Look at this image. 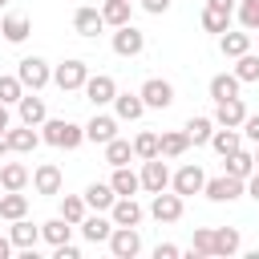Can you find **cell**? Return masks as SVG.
Returning a JSON list of instances; mask_svg holds the SVG:
<instances>
[{"label":"cell","instance_id":"1","mask_svg":"<svg viewBox=\"0 0 259 259\" xmlns=\"http://www.w3.org/2000/svg\"><path fill=\"white\" fill-rule=\"evenodd\" d=\"M40 130H45L40 138H45L49 146H57V150H77V146L85 142V125H77V121H65V117H49Z\"/></svg>","mask_w":259,"mask_h":259},{"label":"cell","instance_id":"2","mask_svg":"<svg viewBox=\"0 0 259 259\" xmlns=\"http://www.w3.org/2000/svg\"><path fill=\"white\" fill-rule=\"evenodd\" d=\"M243 190H247V178H235V174H219V178H206V186H202V194H206L210 202H235Z\"/></svg>","mask_w":259,"mask_h":259},{"label":"cell","instance_id":"3","mask_svg":"<svg viewBox=\"0 0 259 259\" xmlns=\"http://www.w3.org/2000/svg\"><path fill=\"white\" fill-rule=\"evenodd\" d=\"M53 81H57V89H61V93L85 89V81H89V65H85V61H65V65H57V69H53Z\"/></svg>","mask_w":259,"mask_h":259},{"label":"cell","instance_id":"4","mask_svg":"<svg viewBox=\"0 0 259 259\" xmlns=\"http://www.w3.org/2000/svg\"><path fill=\"white\" fill-rule=\"evenodd\" d=\"M16 77L24 81V89H45V85L53 81V69H49V61H40V57H24V61L16 65Z\"/></svg>","mask_w":259,"mask_h":259},{"label":"cell","instance_id":"5","mask_svg":"<svg viewBox=\"0 0 259 259\" xmlns=\"http://www.w3.org/2000/svg\"><path fill=\"white\" fill-rule=\"evenodd\" d=\"M142 101H146V109H170L174 105V85L162 81V77H150L142 85Z\"/></svg>","mask_w":259,"mask_h":259},{"label":"cell","instance_id":"6","mask_svg":"<svg viewBox=\"0 0 259 259\" xmlns=\"http://www.w3.org/2000/svg\"><path fill=\"white\" fill-rule=\"evenodd\" d=\"M109 251H113L117 259H134V255L142 251V235H138V227H113V235H109Z\"/></svg>","mask_w":259,"mask_h":259},{"label":"cell","instance_id":"7","mask_svg":"<svg viewBox=\"0 0 259 259\" xmlns=\"http://www.w3.org/2000/svg\"><path fill=\"white\" fill-rule=\"evenodd\" d=\"M166 186H170V170H166L162 154H158V158H146V162H142V190L158 194V190H166Z\"/></svg>","mask_w":259,"mask_h":259},{"label":"cell","instance_id":"8","mask_svg":"<svg viewBox=\"0 0 259 259\" xmlns=\"http://www.w3.org/2000/svg\"><path fill=\"white\" fill-rule=\"evenodd\" d=\"M150 214H154L158 223H178V219H182V194H178V190H174V194L158 190L154 202H150Z\"/></svg>","mask_w":259,"mask_h":259},{"label":"cell","instance_id":"9","mask_svg":"<svg viewBox=\"0 0 259 259\" xmlns=\"http://www.w3.org/2000/svg\"><path fill=\"white\" fill-rule=\"evenodd\" d=\"M243 121H247V105H243V97L214 101V125H231V130H239Z\"/></svg>","mask_w":259,"mask_h":259},{"label":"cell","instance_id":"10","mask_svg":"<svg viewBox=\"0 0 259 259\" xmlns=\"http://www.w3.org/2000/svg\"><path fill=\"white\" fill-rule=\"evenodd\" d=\"M170 182H174V190L186 198V194H202V186H206V174H202V166L186 162V166H182V170H178Z\"/></svg>","mask_w":259,"mask_h":259},{"label":"cell","instance_id":"11","mask_svg":"<svg viewBox=\"0 0 259 259\" xmlns=\"http://www.w3.org/2000/svg\"><path fill=\"white\" fill-rule=\"evenodd\" d=\"M142 49H146V36H142L134 24H121V28L113 32V53H117V57H138Z\"/></svg>","mask_w":259,"mask_h":259},{"label":"cell","instance_id":"12","mask_svg":"<svg viewBox=\"0 0 259 259\" xmlns=\"http://www.w3.org/2000/svg\"><path fill=\"white\" fill-rule=\"evenodd\" d=\"M109 219H113V227H138L142 223V206L134 202V194H117V202L109 206Z\"/></svg>","mask_w":259,"mask_h":259},{"label":"cell","instance_id":"13","mask_svg":"<svg viewBox=\"0 0 259 259\" xmlns=\"http://www.w3.org/2000/svg\"><path fill=\"white\" fill-rule=\"evenodd\" d=\"M85 97H89L93 105H113V97H117V85H113V77H105V73L89 77V81H85Z\"/></svg>","mask_w":259,"mask_h":259},{"label":"cell","instance_id":"14","mask_svg":"<svg viewBox=\"0 0 259 259\" xmlns=\"http://www.w3.org/2000/svg\"><path fill=\"white\" fill-rule=\"evenodd\" d=\"M117 138V117H109V113H97L89 125H85V142H93V146H105V142H113Z\"/></svg>","mask_w":259,"mask_h":259},{"label":"cell","instance_id":"15","mask_svg":"<svg viewBox=\"0 0 259 259\" xmlns=\"http://www.w3.org/2000/svg\"><path fill=\"white\" fill-rule=\"evenodd\" d=\"M142 113H146L142 93H117V97H113V117H117V121H138Z\"/></svg>","mask_w":259,"mask_h":259},{"label":"cell","instance_id":"16","mask_svg":"<svg viewBox=\"0 0 259 259\" xmlns=\"http://www.w3.org/2000/svg\"><path fill=\"white\" fill-rule=\"evenodd\" d=\"M16 109H20V121H24V125H45V121H49V109H45V101L36 97V89L24 93V97L16 101Z\"/></svg>","mask_w":259,"mask_h":259},{"label":"cell","instance_id":"17","mask_svg":"<svg viewBox=\"0 0 259 259\" xmlns=\"http://www.w3.org/2000/svg\"><path fill=\"white\" fill-rule=\"evenodd\" d=\"M40 142H45V138L36 134V125H24V121H20V130H8V146H12V154H32Z\"/></svg>","mask_w":259,"mask_h":259},{"label":"cell","instance_id":"18","mask_svg":"<svg viewBox=\"0 0 259 259\" xmlns=\"http://www.w3.org/2000/svg\"><path fill=\"white\" fill-rule=\"evenodd\" d=\"M81 235H85L89 243H109L113 219H101V210H97V214H85V219H81Z\"/></svg>","mask_w":259,"mask_h":259},{"label":"cell","instance_id":"19","mask_svg":"<svg viewBox=\"0 0 259 259\" xmlns=\"http://www.w3.org/2000/svg\"><path fill=\"white\" fill-rule=\"evenodd\" d=\"M73 28H77L81 36H97V32L105 28L101 8H77V12H73Z\"/></svg>","mask_w":259,"mask_h":259},{"label":"cell","instance_id":"20","mask_svg":"<svg viewBox=\"0 0 259 259\" xmlns=\"http://www.w3.org/2000/svg\"><path fill=\"white\" fill-rule=\"evenodd\" d=\"M85 202H89L93 210H109V206L117 202L113 182H89V186H85Z\"/></svg>","mask_w":259,"mask_h":259},{"label":"cell","instance_id":"21","mask_svg":"<svg viewBox=\"0 0 259 259\" xmlns=\"http://www.w3.org/2000/svg\"><path fill=\"white\" fill-rule=\"evenodd\" d=\"M8 239H12V247H20V251H32V247H36V239H40V227H32L28 219H12V231H8Z\"/></svg>","mask_w":259,"mask_h":259},{"label":"cell","instance_id":"22","mask_svg":"<svg viewBox=\"0 0 259 259\" xmlns=\"http://www.w3.org/2000/svg\"><path fill=\"white\" fill-rule=\"evenodd\" d=\"M32 186H36V194H61V170H57L53 162L36 166V174H32Z\"/></svg>","mask_w":259,"mask_h":259},{"label":"cell","instance_id":"23","mask_svg":"<svg viewBox=\"0 0 259 259\" xmlns=\"http://www.w3.org/2000/svg\"><path fill=\"white\" fill-rule=\"evenodd\" d=\"M28 214V194H20V190H4L0 194V219H24Z\"/></svg>","mask_w":259,"mask_h":259},{"label":"cell","instance_id":"24","mask_svg":"<svg viewBox=\"0 0 259 259\" xmlns=\"http://www.w3.org/2000/svg\"><path fill=\"white\" fill-rule=\"evenodd\" d=\"M239 77L235 73H214L210 77V101H227V97H239Z\"/></svg>","mask_w":259,"mask_h":259},{"label":"cell","instance_id":"25","mask_svg":"<svg viewBox=\"0 0 259 259\" xmlns=\"http://www.w3.org/2000/svg\"><path fill=\"white\" fill-rule=\"evenodd\" d=\"M210 146H214V154H219V158H227V154H235V150L243 146V138H239V130H231V125H219V130L210 134Z\"/></svg>","mask_w":259,"mask_h":259},{"label":"cell","instance_id":"26","mask_svg":"<svg viewBox=\"0 0 259 259\" xmlns=\"http://www.w3.org/2000/svg\"><path fill=\"white\" fill-rule=\"evenodd\" d=\"M202 28H206V32H219V36H223V32L231 28V8L206 4V8H202Z\"/></svg>","mask_w":259,"mask_h":259},{"label":"cell","instance_id":"27","mask_svg":"<svg viewBox=\"0 0 259 259\" xmlns=\"http://www.w3.org/2000/svg\"><path fill=\"white\" fill-rule=\"evenodd\" d=\"M28 32H32L28 16H4V20H0V36H4L8 45H20V40H24Z\"/></svg>","mask_w":259,"mask_h":259},{"label":"cell","instance_id":"28","mask_svg":"<svg viewBox=\"0 0 259 259\" xmlns=\"http://www.w3.org/2000/svg\"><path fill=\"white\" fill-rule=\"evenodd\" d=\"M219 49H223V57H243V53H251V32H223L219 36Z\"/></svg>","mask_w":259,"mask_h":259},{"label":"cell","instance_id":"29","mask_svg":"<svg viewBox=\"0 0 259 259\" xmlns=\"http://www.w3.org/2000/svg\"><path fill=\"white\" fill-rule=\"evenodd\" d=\"M223 162H227V174H235V178H251V174H255V154H247L243 146H239L235 154H227Z\"/></svg>","mask_w":259,"mask_h":259},{"label":"cell","instance_id":"30","mask_svg":"<svg viewBox=\"0 0 259 259\" xmlns=\"http://www.w3.org/2000/svg\"><path fill=\"white\" fill-rule=\"evenodd\" d=\"M130 158H138V154H134V142H125V138L105 142V162H109V166H130Z\"/></svg>","mask_w":259,"mask_h":259},{"label":"cell","instance_id":"31","mask_svg":"<svg viewBox=\"0 0 259 259\" xmlns=\"http://www.w3.org/2000/svg\"><path fill=\"white\" fill-rule=\"evenodd\" d=\"M109 182H113L117 194H138L142 190V174H134L130 166H113V178Z\"/></svg>","mask_w":259,"mask_h":259},{"label":"cell","instance_id":"32","mask_svg":"<svg viewBox=\"0 0 259 259\" xmlns=\"http://www.w3.org/2000/svg\"><path fill=\"white\" fill-rule=\"evenodd\" d=\"M69 235H73V223H69V219H49V223H40V239H49L53 247L69 243Z\"/></svg>","mask_w":259,"mask_h":259},{"label":"cell","instance_id":"33","mask_svg":"<svg viewBox=\"0 0 259 259\" xmlns=\"http://www.w3.org/2000/svg\"><path fill=\"white\" fill-rule=\"evenodd\" d=\"M210 134H214V117H190V121H186V138H190V146H206Z\"/></svg>","mask_w":259,"mask_h":259},{"label":"cell","instance_id":"34","mask_svg":"<svg viewBox=\"0 0 259 259\" xmlns=\"http://www.w3.org/2000/svg\"><path fill=\"white\" fill-rule=\"evenodd\" d=\"M186 150H190L186 130H170V134H162V158H182Z\"/></svg>","mask_w":259,"mask_h":259},{"label":"cell","instance_id":"35","mask_svg":"<svg viewBox=\"0 0 259 259\" xmlns=\"http://www.w3.org/2000/svg\"><path fill=\"white\" fill-rule=\"evenodd\" d=\"M0 182H4V190H24L28 186V170L20 162H4L0 166Z\"/></svg>","mask_w":259,"mask_h":259},{"label":"cell","instance_id":"36","mask_svg":"<svg viewBox=\"0 0 259 259\" xmlns=\"http://www.w3.org/2000/svg\"><path fill=\"white\" fill-rule=\"evenodd\" d=\"M85 210H89V202H85V194H65V198H61V219H69L73 227H81V219H85Z\"/></svg>","mask_w":259,"mask_h":259},{"label":"cell","instance_id":"37","mask_svg":"<svg viewBox=\"0 0 259 259\" xmlns=\"http://www.w3.org/2000/svg\"><path fill=\"white\" fill-rule=\"evenodd\" d=\"M239 247H243L239 227H219V231H214V255H235Z\"/></svg>","mask_w":259,"mask_h":259},{"label":"cell","instance_id":"38","mask_svg":"<svg viewBox=\"0 0 259 259\" xmlns=\"http://www.w3.org/2000/svg\"><path fill=\"white\" fill-rule=\"evenodd\" d=\"M130 4H134V0H105V4H101V16H105V24H113V28L130 24Z\"/></svg>","mask_w":259,"mask_h":259},{"label":"cell","instance_id":"39","mask_svg":"<svg viewBox=\"0 0 259 259\" xmlns=\"http://www.w3.org/2000/svg\"><path fill=\"white\" fill-rule=\"evenodd\" d=\"M134 154H138L142 162H146V158H158V154H162V134H150V130L138 134V138H134Z\"/></svg>","mask_w":259,"mask_h":259},{"label":"cell","instance_id":"40","mask_svg":"<svg viewBox=\"0 0 259 259\" xmlns=\"http://www.w3.org/2000/svg\"><path fill=\"white\" fill-rule=\"evenodd\" d=\"M20 97H24V81L16 73H0V101L4 105H16Z\"/></svg>","mask_w":259,"mask_h":259},{"label":"cell","instance_id":"41","mask_svg":"<svg viewBox=\"0 0 259 259\" xmlns=\"http://www.w3.org/2000/svg\"><path fill=\"white\" fill-rule=\"evenodd\" d=\"M235 77H239V81H259V53L235 57Z\"/></svg>","mask_w":259,"mask_h":259},{"label":"cell","instance_id":"42","mask_svg":"<svg viewBox=\"0 0 259 259\" xmlns=\"http://www.w3.org/2000/svg\"><path fill=\"white\" fill-rule=\"evenodd\" d=\"M190 255H214V231H210V227H194Z\"/></svg>","mask_w":259,"mask_h":259},{"label":"cell","instance_id":"43","mask_svg":"<svg viewBox=\"0 0 259 259\" xmlns=\"http://www.w3.org/2000/svg\"><path fill=\"white\" fill-rule=\"evenodd\" d=\"M239 20L247 32H259V0H243L239 4Z\"/></svg>","mask_w":259,"mask_h":259},{"label":"cell","instance_id":"44","mask_svg":"<svg viewBox=\"0 0 259 259\" xmlns=\"http://www.w3.org/2000/svg\"><path fill=\"white\" fill-rule=\"evenodd\" d=\"M243 134H247V142H255V146H259V113H255V117L247 113V121H243Z\"/></svg>","mask_w":259,"mask_h":259},{"label":"cell","instance_id":"45","mask_svg":"<svg viewBox=\"0 0 259 259\" xmlns=\"http://www.w3.org/2000/svg\"><path fill=\"white\" fill-rule=\"evenodd\" d=\"M178 255H182V251H178L174 243H158V247H154V259H178Z\"/></svg>","mask_w":259,"mask_h":259},{"label":"cell","instance_id":"46","mask_svg":"<svg viewBox=\"0 0 259 259\" xmlns=\"http://www.w3.org/2000/svg\"><path fill=\"white\" fill-rule=\"evenodd\" d=\"M142 8H146L150 16H162V12L170 8V0H142Z\"/></svg>","mask_w":259,"mask_h":259},{"label":"cell","instance_id":"47","mask_svg":"<svg viewBox=\"0 0 259 259\" xmlns=\"http://www.w3.org/2000/svg\"><path fill=\"white\" fill-rule=\"evenodd\" d=\"M57 259H81V251H77L73 243H61V247H57Z\"/></svg>","mask_w":259,"mask_h":259},{"label":"cell","instance_id":"48","mask_svg":"<svg viewBox=\"0 0 259 259\" xmlns=\"http://www.w3.org/2000/svg\"><path fill=\"white\" fill-rule=\"evenodd\" d=\"M247 194H251V198H259V166H255V174L247 178Z\"/></svg>","mask_w":259,"mask_h":259},{"label":"cell","instance_id":"49","mask_svg":"<svg viewBox=\"0 0 259 259\" xmlns=\"http://www.w3.org/2000/svg\"><path fill=\"white\" fill-rule=\"evenodd\" d=\"M8 255H12V239H4V235H0V259H8Z\"/></svg>","mask_w":259,"mask_h":259},{"label":"cell","instance_id":"50","mask_svg":"<svg viewBox=\"0 0 259 259\" xmlns=\"http://www.w3.org/2000/svg\"><path fill=\"white\" fill-rule=\"evenodd\" d=\"M8 150H12V146H8V130H0V158H4Z\"/></svg>","mask_w":259,"mask_h":259},{"label":"cell","instance_id":"51","mask_svg":"<svg viewBox=\"0 0 259 259\" xmlns=\"http://www.w3.org/2000/svg\"><path fill=\"white\" fill-rule=\"evenodd\" d=\"M0 130H8V105L0 101Z\"/></svg>","mask_w":259,"mask_h":259},{"label":"cell","instance_id":"52","mask_svg":"<svg viewBox=\"0 0 259 259\" xmlns=\"http://www.w3.org/2000/svg\"><path fill=\"white\" fill-rule=\"evenodd\" d=\"M206 4H219V8H235V0H206Z\"/></svg>","mask_w":259,"mask_h":259},{"label":"cell","instance_id":"53","mask_svg":"<svg viewBox=\"0 0 259 259\" xmlns=\"http://www.w3.org/2000/svg\"><path fill=\"white\" fill-rule=\"evenodd\" d=\"M255 166H259V146H255Z\"/></svg>","mask_w":259,"mask_h":259},{"label":"cell","instance_id":"54","mask_svg":"<svg viewBox=\"0 0 259 259\" xmlns=\"http://www.w3.org/2000/svg\"><path fill=\"white\" fill-rule=\"evenodd\" d=\"M0 194H4V182H0Z\"/></svg>","mask_w":259,"mask_h":259},{"label":"cell","instance_id":"55","mask_svg":"<svg viewBox=\"0 0 259 259\" xmlns=\"http://www.w3.org/2000/svg\"><path fill=\"white\" fill-rule=\"evenodd\" d=\"M0 4H8V0H0Z\"/></svg>","mask_w":259,"mask_h":259}]
</instances>
